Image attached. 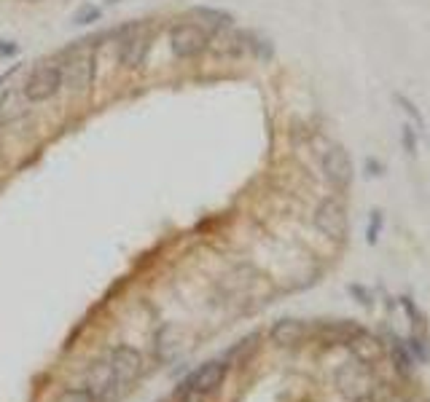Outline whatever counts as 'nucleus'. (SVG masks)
Returning <instances> with one entry per match:
<instances>
[{
	"mask_svg": "<svg viewBox=\"0 0 430 402\" xmlns=\"http://www.w3.org/2000/svg\"><path fill=\"white\" fill-rule=\"evenodd\" d=\"M62 67V86H67L70 91H86L94 80V43L92 38H83L73 43L70 49H65L60 54Z\"/></svg>",
	"mask_w": 430,
	"mask_h": 402,
	"instance_id": "nucleus-1",
	"label": "nucleus"
},
{
	"mask_svg": "<svg viewBox=\"0 0 430 402\" xmlns=\"http://www.w3.org/2000/svg\"><path fill=\"white\" fill-rule=\"evenodd\" d=\"M210 46V30L197 21H178L169 30V49L178 60H194Z\"/></svg>",
	"mask_w": 430,
	"mask_h": 402,
	"instance_id": "nucleus-2",
	"label": "nucleus"
},
{
	"mask_svg": "<svg viewBox=\"0 0 430 402\" xmlns=\"http://www.w3.org/2000/svg\"><path fill=\"white\" fill-rule=\"evenodd\" d=\"M151 51V33L140 21H129L119 30V62L126 70H138Z\"/></svg>",
	"mask_w": 430,
	"mask_h": 402,
	"instance_id": "nucleus-3",
	"label": "nucleus"
},
{
	"mask_svg": "<svg viewBox=\"0 0 430 402\" xmlns=\"http://www.w3.org/2000/svg\"><path fill=\"white\" fill-rule=\"evenodd\" d=\"M336 386L339 392L352 402H361L374 394L377 386V376L369 367V362H349L345 367H339L336 373Z\"/></svg>",
	"mask_w": 430,
	"mask_h": 402,
	"instance_id": "nucleus-4",
	"label": "nucleus"
},
{
	"mask_svg": "<svg viewBox=\"0 0 430 402\" xmlns=\"http://www.w3.org/2000/svg\"><path fill=\"white\" fill-rule=\"evenodd\" d=\"M62 89V67L60 62H41L33 67L30 78L24 80V97L30 102L51 100Z\"/></svg>",
	"mask_w": 430,
	"mask_h": 402,
	"instance_id": "nucleus-5",
	"label": "nucleus"
},
{
	"mask_svg": "<svg viewBox=\"0 0 430 402\" xmlns=\"http://www.w3.org/2000/svg\"><path fill=\"white\" fill-rule=\"evenodd\" d=\"M229 362L224 360H210L205 365H199L178 389V397H194V394H210L215 392L226 378Z\"/></svg>",
	"mask_w": 430,
	"mask_h": 402,
	"instance_id": "nucleus-6",
	"label": "nucleus"
},
{
	"mask_svg": "<svg viewBox=\"0 0 430 402\" xmlns=\"http://www.w3.org/2000/svg\"><path fill=\"white\" fill-rule=\"evenodd\" d=\"M105 367H108V373H110L113 389H124V386H129V383L140 376V370H143V357H140V351L132 349V346H116V349L110 351L108 362H105Z\"/></svg>",
	"mask_w": 430,
	"mask_h": 402,
	"instance_id": "nucleus-7",
	"label": "nucleus"
},
{
	"mask_svg": "<svg viewBox=\"0 0 430 402\" xmlns=\"http://www.w3.org/2000/svg\"><path fill=\"white\" fill-rule=\"evenodd\" d=\"M315 225L331 236V239H342L347 234V215H345V207L339 201H323L315 212Z\"/></svg>",
	"mask_w": 430,
	"mask_h": 402,
	"instance_id": "nucleus-8",
	"label": "nucleus"
},
{
	"mask_svg": "<svg viewBox=\"0 0 430 402\" xmlns=\"http://www.w3.org/2000/svg\"><path fill=\"white\" fill-rule=\"evenodd\" d=\"M272 341L277 346H296V343L304 341L307 335V324L299 320H280L274 327H272Z\"/></svg>",
	"mask_w": 430,
	"mask_h": 402,
	"instance_id": "nucleus-9",
	"label": "nucleus"
},
{
	"mask_svg": "<svg viewBox=\"0 0 430 402\" xmlns=\"http://www.w3.org/2000/svg\"><path fill=\"white\" fill-rule=\"evenodd\" d=\"M323 172H326V177L333 182V185H347V180H349L347 156H345L342 150H331V153H326V159H323Z\"/></svg>",
	"mask_w": 430,
	"mask_h": 402,
	"instance_id": "nucleus-10",
	"label": "nucleus"
},
{
	"mask_svg": "<svg viewBox=\"0 0 430 402\" xmlns=\"http://www.w3.org/2000/svg\"><path fill=\"white\" fill-rule=\"evenodd\" d=\"M191 17L199 19L197 24H202L207 30H224V27H231V21H234L231 14H226L221 8H213V6H197V8H191Z\"/></svg>",
	"mask_w": 430,
	"mask_h": 402,
	"instance_id": "nucleus-11",
	"label": "nucleus"
},
{
	"mask_svg": "<svg viewBox=\"0 0 430 402\" xmlns=\"http://www.w3.org/2000/svg\"><path fill=\"white\" fill-rule=\"evenodd\" d=\"M390 357H392V365H395V370H398L401 376H411V373H414V362L417 360H414V354L409 351L406 341L390 335Z\"/></svg>",
	"mask_w": 430,
	"mask_h": 402,
	"instance_id": "nucleus-12",
	"label": "nucleus"
},
{
	"mask_svg": "<svg viewBox=\"0 0 430 402\" xmlns=\"http://www.w3.org/2000/svg\"><path fill=\"white\" fill-rule=\"evenodd\" d=\"M401 306H404V311L409 314V320H411V324H414V330H417V335H422V338H425V314L420 311V306L411 301L409 295H404V298H401Z\"/></svg>",
	"mask_w": 430,
	"mask_h": 402,
	"instance_id": "nucleus-13",
	"label": "nucleus"
},
{
	"mask_svg": "<svg viewBox=\"0 0 430 402\" xmlns=\"http://www.w3.org/2000/svg\"><path fill=\"white\" fill-rule=\"evenodd\" d=\"M57 402H97V397L89 386H76V389H67Z\"/></svg>",
	"mask_w": 430,
	"mask_h": 402,
	"instance_id": "nucleus-14",
	"label": "nucleus"
},
{
	"mask_svg": "<svg viewBox=\"0 0 430 402\" xmlns=\"http://www.w3.org/2000/svg\"><path fill=\"white\" fill-rule=\"evenodd\" d=\"M406 346H409V351L414 354V360L417 362L430 360V349L425 346V338H422V335H409V338H406Z\"/></svg>",
	"mask_w": 430,
	"mask_h": 402,
	"instance_id": "nucleus-15",
	"label": "nucleus"
},
{
	"mask_svg": "<svg viewBox=\"0 0 430 402\" xmlns=\"http://www.w3.org/2000/svg\"><path fill=\"white\" fill-rule=\"evenodd\" d=\"M382 222H385V218H382V212L379 209H374L371 212V220H369V244H377V239H379V231H382Z\"/></svg>",
	"mask_w": 430,
	"mask_h": 402,
	"instance_id": "nucleus-16",
	"label": "nucleus"
},
{
	"mask_svg": "<svg viewBox=\"0 0 430 402\" xmlns=\"http://www.w3.org/2000/svg\"><path fill=\"white\" fill-rule=\"evenodd\" d=\"M100 17H103V11H100V8L86 6V8H81V11L76 14V24H92V21H97Z\"/></svg>",
	"mask_w": 430,
	"mask_h": 402,
	"instance_id": "nucleus-17",
	"label": "nucleus"
},
{
	"mask_svg": "<svg viewBox=\"0 0 430 402\" xmlns=\"http://www.w3.org/2000/svg\"><path fill=\"white\" fill-rule=\"evenodd\" d=\"M404 148H406V153L411 156H417V134H414V126H404Z\"/></svg>",
	"mask_w": 430,
	"mask_h": 402,
	"instance_id": "nucleus-18",
	"label": "nucleus"
},
{
	"mask_svg": "<svg viewBox=\"0 0 430 402\" xmlns=\"http://www.w3.org/2000/svg\"><path fill=\"white\" fill-rule=\"evenodd\" d=\"M347 290H349V295H355V298H358L361 306H371V292L366 290V287H361V284H349Z\"/></svg>",
	"mask_w": 430,
	"mask_h": 402,
	"instance_id": "nucleus-19",
	"label": "nucleus"
},
{
	"mask_svg": "<svg viewBox=\"0 0 430 402\" xmlns=\"http://www.w3.org/2000/svg\"><path fill=\"white\" fill-rule=\"evenodd\" d=\"M395 102H401V105H404V113H406V116H411V119L417 121V126H422V116L417 113V107H414V105H411L409 100H404L401 94H395Z\"/></svg>",
	"mask_w": 430,
	"mask_h": 402,
	"instance_id": "nucleus-20",
	"label": "nucleus"
},
{
	"mask_svg": "<svg viewBox=\"0 0 430 402\" xmlns=\"http://www.w3.org/2000/svg\"><path fill=\"white\" fill-rule=\"evenodd\" d=\"M19 49H17V43H11V40H0V57H14Z\"/></svg>",
	"mask_w": 430,
	"mask_h": 402,
	"instance_id": "nucleus-21",
	"label": "nucleus"
},
{
	"mask_svg": "<svg viewBox=\"0 0 430 402\" xmlns=\"http://www.w3.org/2000/svg\"><path fill=\"white\" fill-rule=\"evenodd\" d=\"M162 402H172V400H162Z\"/></svg>",
	"mask_w": 430,
	"mask_h": 402,
	"instance_id": "nucleus-22",
	"label": "nucleus"
}]
</instances>
